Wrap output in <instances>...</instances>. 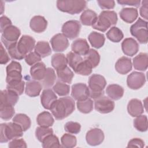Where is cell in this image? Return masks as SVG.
<instances>
[{
  "label": "cell",
  "instance_id": "obj_56",
  "mask_svg": "<svg viewBox=\"0 0 148 148\" xmlns=\"http://www.w3.org/2000/svg\"><path fill=\"white\" fill-rule=\"evenodd\" d=\"M148 1L147 0L143 1L142 2V6L140 8V14L146 20H148Z\"/></svg>",
  "mask_w": 148,
  "mask_h": 148
},
{
  "label": "cell",
  "instance_id": "obj_31",
  "mask_svg": "<svg viewBox=\"0 0 148 148\" xmlns=\"http://www.w3.org/2000/svg\"><path fill=\"white\" fill-rule=\"evenodd\" d=\"M88 39L91 46L96 49L102 47L105 41V38L103 34L95 31H93L89 34Z\"/></svg>",
  "mask_w": 148,
  "mask_h": 148
},
{
  "label": "cell",
  "instance_id": "obj_19",
  "mask_svg": "<svg viewBox=\"0 0 148 148\" xmlns=\"http://www.w3.org/2000/svg\"><path fill=\"white\" fill-rule=\"evenodd\" d=\"M57 99L55 92L50 88H46L43 91L40 96V102L43 107L50 110L53 103Z\"/></svg>",
  "mask_w": 148,
  "mask_h": 148
},
{
  "label": "cell",
  "instance_id": "obj_48",
  "mask_svg": "<svg viewBox=\"0 0 148 148\" xmlns=\"http://www.w3.org/2000/svg\"><path fill=\"white\" fill-rule=\"evenodd\" d=\"M17 43H14L10 46H9L6 49L8 50V54L9 56L13 60H21L23 58H25V56L22 55L18 51L17 46Z\"/></svg>",
  "mask_w": 148,
  "mask_h": 148
},
{
  "label": "cell",
  "instance_id": "obj_3",
  "mask_svg": "<svg viewBox=\"0 0 148 148\" xmlns=\"http://www.w3.org/2000/svg\"><path fill=\"white\" fill-rule=\"evenodd\" d=\"M1 127L0 142L6 143L10 140L19 138L23 135L22 128L14 122L8 123H2Z\"/></svg>",
  "mask_w": 148,
  "mask_h": 148
},
{
  "label": "cell",
  "instance_id": "obj_57",
  "mask_svg": "<svg viewBox=\"0 0 148 148\" xmlns=\"http://www.w3.org/2000/svg\"><path fill=\"white\" fill-rule=\"evenodd\" d=\"M141 1L139 0H120L117 1V3L120 4L121 5L125 6V5H128V6H132L135 7H139L140 6Z\"/></svg>",
  "mask_w": 148,
  "mask_h": 148
},
{
  "label": "cell",
  "instance_id": "obj_6",
  "mask_svg": "<svg viewBox=\"0 0 148 148\" xmlns=\"http://www.w3.org/2000/svg\"><path fill=\"white\" fill-rule=\"evenodd\" d=\"M131 34L141 44H146L148 41L147 21L139 18L130 27Z\"/></svg>",
  "mask_w": 148,
  "mask_h": 148
},
{
  "label": "cell",
  "instance_id": "obj_35",
  "mask_svg": "<svg viewBox=\"0 0 148 148\" xmlns=\"http://www.w3.org/2000/svg\"><path fill=\"white\" fill-rule=\"evenodd\" d=\"M57 75L60 81L70 84L74 76V73L69 67L66 66L63 69L57 70Z\"/></svg>",
  "mask_w": 148,
  "mask_h": 148
},
{
  "label": "cell",
  "instance_id": "obj_14",
  "mask_svg": "<svg viewBox=\"0 0 148 148\" xmlns=\"http://www.w3.org/2000/svg\"><path fill=\"white\" fill-rule=\"evenodd\" d=\"M105 136L102 130L98 128H94L90 130L86 134V140L88 145L95 146L102 143Z\"/></svg>",
  "mask_w": 148,
  "mask_h": 148
},
{
  "label": "cell",
  "instance_id": "obj_36",
  "mask_svg": "<svg viewBox=\"0 0 148 148\" xmlns=\"http://www.w3.org/2000/svg\"><path fill=\"white\" fill-rule=\"evenodd\" d=\"M84 56V60L92 68H94L98 65L100 61V56L97 51L93 49H91L88 53Z\"/></svg>",
  "mask_w": 148,
  "mask_h": 148
},
{
  "label": "cell",
  "instance_id": "obj_49",
  "mask_svg": "<svg viewBox=\"0 0 148 148\" xmlns=\"http://www.w3.org/2000/svg\"><path fill=\"white\" fill-rule=\"evenodd\" d=\"M65 131L69 134H79L81 130V125L77 122L68 121L64 125Z\"/></svg>",
  "mask_w": 148,
  "mask_h": 148
},
{
  "label": "cell",
  "instance_id": "obj_21",
  "mask_svg": "<svg viewBox=\"0 0 148 148\" xmlns=\"http://www.w3.org/2000/svg\"><path fill=\"white\" fill-rule=\"evenodd\" d=\"M46 68L43 62H39L32 65L30 69L31 76L33 80L41 81L45 77Z\"/></svg>",
  "mask_w": 148,
  "mask_h": 148
},
{
  "label": "cell",
  "instance_id": "obj_55",
  "mask_svg": "<svg viewBox=\"0 0 148 148\" xmlns=\"http://www.w3.org/2000/svg\"><path fill=\"white\" fill-rule=\"evenodd\" d=\"M10 60V58L9 57V55L5 50L3 44L1 43V59H0L1 64H6Z\"/></svg>",
  "mask_w": 148,
  "mask_h": 148
},
{
  "label": "cell",
  "instance_id": "obj_1",
  "mask_svg": "<svg viewBox=\"0 0 148 148\" xmlns=\"http://www.w3.org/2000/svg\"><path fill=\"white\" fill-rule=\"evenodd\" d=\"M75 109L74 99L71 97H65L57 99L50 110L56 120H61L72 113Z\"/></svg>",
  "mask_w": 148,
  "mask_h": 148
},
{
  "label": "cell",
  "instance_id": "obj_51",
  "mask_svg": "<svg viewBox=\"0 0 148 148\" xmlns=\"http://www.w3.org/2000/svg\"><path fill=\"white\" fill-rule=\"evenodd\" d=\"M9 147H23L26 148L27 147V143L23 139H14L9 142L8 145Z\"/></svg>",
  "mask_w": 148,
  "mask_h": 148
},
{
  "label": "cell",
  "instance_id": "obj_44",
  "mask_svg": "<svg viewBox=\"0 0 148 148\" xmlns=\"http://www.w3.org/2000/svg\"><path fill=\"white\" fill-rule=\"evenodd\" d=\"M53 134V130L50 127H43L39 126L35 130V136L40 142H42L46 137Z\"/></svg>",
  "mask_w": 148,
  "mask_h": 148
},
{
  "label": "cell",
  "instance_id": "obj_34",
  "mask_svg": "<svg viewBox=\"0 0 148 148\" xmlns=\"http://www.w3.org/2000/svg\"><path fill=\"white\" fill-rule=\"evenodd\" d=\"M97 17V13L90 9H86L83 11L80 17L81 23L84 25L92 26Z\"/></svg>",
  "mask_w": 148,
  "mask_h": 148
},
{
  "label": "cell",
  "instance_id": "obj_41",
  "mask_svg": "<svg viewBox=\"0 0 148 148\" xmlns=\"http://www.w3.org/2000/svg\"><path fill=\"white\" fill-rule=\"evenodd\" d=\"M66 59L69 65L75 71L77 66L83 61L81 56H79L73 51H71L66 54Z\"/></svg>",
  "mask_w": 148,
  "mask_h": 148
},
{
  "label": "cell",
  "instance_id": "obj_10",
  "mask_svg": "<svg viewBox=\"0 0 148 148\" xmlns=\"http://www.w3.org/2000/svg\"><path fill=\"white\" fill-rule=\"evenodd\" d=\"M95 109L102 114L112 112L114 108V102L109 97L104 95L94 99Z\"/></svg>",
  "mask_w": 148,
  "mask_h": 148
},
{
  "label": "cell",
  "instance_id": "obj_5",
  "mask_svg": "<svg viewBox=\"0 0 148 148\" xmlns=\"http://www.w3.org/2000/svg\"><path fill=\"white\" fill-rule=\"evenodd\" d=\"M86 5L87 2L86 1L65 0L57 1V7L59 10L71 14L80 13L86 8Z\"/></svg>",
  "mask_w": 148,
  "mask_h": 148
},
{
  "label": "cell",
  "instance_id": "obj_53",
  "mask_svg": "<svg viewBox=\"0 0 148 148\" xmlns=\"http://www.w3.org/2000/svg\"><path fill=\"white\" fill-rule=\"evenodd\" d=\"M12 25V23L8 17L2 16L0 17V31L1 33H2L5 28Z\"/></svg>",
  "mask_w": 148,
  "mask_h": 148
},
{
  "label": "cell",
  "instance_id": "obj_9",
  "mask_svg": "<svg viewBox=\"0 0 148 148\" xmlns=\"http://www.w3.org/2000/svg\"><path fill=\"white\" fill-rule=\"evenodd\" d=\"M81 24L77 20H69L65 22L61 28L62 34L69 39L77 38L80 34Z\"/></svg>",
  "mask_w": 148,
  "mask_h": 148
},
{
  "label": "cell",
  "instance_id": "obj_7",
  "mask_svg": "<svg viewBox=\"0 0 148 148\" xmlns=\"http://www.w3.org/2000/svg\"><path fill=\"white\" fill-rule=\"evenodd\" d=\"M21 34L18 28L13 25L8 27L4 29L1 35V43L7 49L11 45L17 43Z\"/></svg>",
  "mask_w": 148,
  "mask_h": 148
},
{
  "label": "cell",
  "instance_id": "obj_38",
  "mask_svg": "<svg viewBox=\"0 0 148 148\" xmlns=\"http://www.w3.org/2000/svg\"><path fill=\"white\" fill-rule=\"evenodd\" d=\"M77 108L81 113L84 114L89 113L93 109V101L89 98L83 101H77Z\"/></svg>",
  "mask_w": 148,
  "mask_h": 148
},
{
  "label": "cell",
  "instance_id": "obj_8",
  "mask_svg": "<svg viewBox=\"0 0 148 148\" xmlns=\"http://www.w3.org/2000/svg\"><path fill=\"white\" fill-rule=\"evenodd\" d=\"M6 82L10 83L16 81L21 80L23 76L21 75L22 67L21 64L17 61H12L6 66Z\"/></svg>",
  "mask_w": 148,
  "mask_h": 148
},
{
  "label": "cell",
  "instance_id": "obj_37",
  "mask_svg": "<svg viewBox=\"0 0 148 148\" xmlns=\"http://www.w3.org/2000/svg\"><path fill=\"white\" fill-rule=\"evenodd\" d=\"M106 37L110 41L114 43H118L122 40L124 35L121 30L118 27H112L106 32Z\"/></svg>",
  "mask_w": 148,
  "mask_h": 148
},
{
  "label": "cell",
  "instance_id": "obj_40",
  "mask_svg": "<svg viewBox=\"0 0 148 148\" xmlns=\"http://www.w3.org/2000/svg\"><path fill=\"white\" fill-rule=\"evenodd\" d=\"M41 143L43 148L60 147L61 146L58 137L53 134L46 137Z\"/></svg>",
  "mask_w": 148,
  "mask_h": 148
},
{
  "label": "cell",
  "instance_id": "obj_47",
  "mask_svg": "<svg viewBox=\"0 0 148 148\" xmlns=\"http://www.w3.org/2000/svg\"><path fill=\"white\" fill-rule=\"evenodd\" d=\"M92 68L91 66L84 60L77 66L76 69L74 71L75 73L83 75V76H88L90 75L92 72Z\"/></svg>",
  "mask_w": 148,
  "mask_h": 148
},
{
  "label": "cell",
  "instance_id": "obj_24",
  "mask_svg": "<svg viewBox=\"0 0 148 148\" xmlns=\"http://www.w3.org/2000/svg\"><path fill=\"white\" fill-rule=\"evenodd\" d=\"M42 86L36 80H28L25 83V94L31 97H35L40 94Z\"/></svg>",
  "mask_w": 148,
  "mask_h": 148
},
{
  "label": "cell",
  "instance_id": "obj_54",
  "mask_svg": "<svg viewBox=\"0 0 148 148\" xmlns=\"http://www.w3.org/2000/svg\"><path fill=\"white\" fill-rule=\"evenodd\" d=\"M144 146H145V142L142 139L138 138H132L129 141L127 147H129L136 146V147L142 148L144 147Z\"/></svg>",
  "mask_w": 148,
  "mask_h": 148
},
{
  "label": "cell",
  "instance_id": "obj_15",
  "mask_svg": "<svg viewBox=\"0 0 148 148\" xmlns=\"http://www.w3.org/2000/svg\"><path fill=\"white\" fill-rule=\"evenodd\" d=\"M50 43L55 52L64 51L69 46L68 38L62 34H57L54 35L50 39Z\"/></svg>",
  "mask_w": 148,
  "mask_h": 148
},
{
  "label": "cell",
  "instance_id": "obj_22",
  "mask_svg": "<svg viewBox=\"0 0 148 148\" xmlns=\"http://www.w3.org/2000/svg\"><path fill=\"white\" fill-rule=\"evenodd\" d=\"M115 69L121 75L128 73L132 69L131 60L127 57H121L116 62Z\"/></svg>",
  "mask_w": 148,
  "mask_h": 148
},
{
  "label": "cell",
  "instance_id": "obj_20",
  "mask_svg": "<svg viewBox=\"0 0 148 148\" xmlns=\"http://www.w3.org/2000/svg\"><path fill=\"white\" fill-rule=\"evenodd\" d=\"M73 53L79 56H86L90 50L88 42L85 39L79 38L74 40L71 45Z\"/></svg>",
  "mask_w": 148,
  "mask_h": 148
},
{
  "label": "cell",
  "instance_id": "obj_52",
  "mask_svg": "<svg viewBox=\"0 0 148 148\" xmlns=\"http://www.w3.org/2000/svg\"><path fill=\"white\" fill-rule=\"evenodd\" d=\"M99 6L102 9H111L115 6V2L114 1H97Z\"/></svg>",
  "mask_w": 148,
  "mask_h": 148
},
{
  "label": "cell",
  "instance_id": "obj_58",
  "mask_svg": "<svg viewBox=\"0 0 148 148\" xmlns=\"http://www.w3.org/2000/svg\"><path fill=\"white\" fill-rule=\"evenodd\" d=\"M1 14H2L3 10V8H2V6H3L2 3H3V2H2V1H1Z\"/></svg>",
  "mask_w": 148,
  "mask_h": 148
},
{
  "label": "cell",
  "instance_id": "obj_25",
  "mask_svg": "<svg viewBox=\"0 0 148 148\" xmlns=\"http://www.w3.org/2000/svg\"><path fill=\"white\" fill-rule=\"evenodd\" d=\"M124 88L119 84H109L106 89V93L111 99L119 100L122 98L124 95Z\"/></svg>",
  "mask_w": 148,
  "mask_h": 148
},
{
  "label": "cell",
  "instance_id": "obj_39",
  "mask_svg": "<svg viewBox=\"0 0 148 148\" xmlns=\"http://www.w3.org/2000/svg\"><path fill=\"white\" fill-rule=\"evenodd\" d=\"M134 127L140 132L147 130V117L146 115H139L134 120Z\"/></svg>",
  "mask_w": 148,
  "mask_h": 148
},
{
  "label": "cell",
  "instance_id": "obj_28",
  "mask_svg": "<svg viewBox=\"0 0 148 148\" xmlns=\"http://www.w3.org/2000/svg\"><path fill=\"white\" fill-rule=\"evenodd\" d=\"M36 122L40 127H50L53 125L54 120L50 113L47 111H44L38 115L36 117Z\"/></svg>",
  "mask_w": 148,
  "mask_h": 148
},
{
  "label": "cell",
  "instance_id": "obj_45",
  "mask_svg": "<svg viewBox=\"0 0 148 148\" xmlns=\"http://www.w3.org/2000/svg\"><path fill=\"white\" fill-rule=\"evenodd\" d=\"M25 82L23 80H19L8 83L6 89L12 90L16 92L19 95H21L24 90Z\"/></svg>",
  "mask_w": 148,
  "mask_h": 148
},
{
  "label": "cell",
  "instance_id": "obj_50",
  "mask_svg": "<svg viewBox=\"0 0 148 148\" xmlns=\"http://www.w3.org/2000/svg\"><path fill=\"white\" fill-rule=\"evenodd\" d=\"M41 59V57L35 51H31L25 57V61L26 63L30 66H32L35 64L40 62Z\"/></svg>",
  "mask_w": 148,
  "mask_h": 148
},
{
  "label": "cell",
  "instance_id": "obj_42",
  "mask_svg": "<svg viewBox=\"0 0 148 148\" xmlns=\"http://www.w3.org/2000/svg\"><path fill=\"white\" fill-rule=\"evenodd\" d=\"M54 92L57 94L59 96H66L69 94L70 91L69 85L66 84L65 83L62 82L61 81H58L53 87Z\"/></svg>",
  "mask_w": 148,
  "mask_h": 148
},
{
  "label": "cell",
  "instance_id": "obj_30",
  "mask_svg": "<svg viewBox=\"0 0 148 148\" xmlns=\"http://www.w3.org/2000/svg\"><path fill=\"white\" fill-rule=\"evenodd\" d=\"M51 65L57 70L61 69L67 66L68 61L66 57L62 53H56L51 57Z\"/></svg>",
  "mask_w": 148,
  "mask_h": 148
},
{
  "label": "cell",
  "instance_id": "obj_16",
  "mask_svg": "<svg viewBox=\"0 0 148 148\" xmlns=\"http://www.w3.org/2000/svg\"><path fill=\"white\" fill-rule=\"evenodd\" d=\"M19 99V95L13 91L6 89L1 91L0 106H14Z\"/></svg>",
  "mask_w": 148,
  "mask_h": 148
},
{
  "label": "cell",
  "instance_id": "obj_2",
  "mask_svg": "<svg viewBox=\"0 0 148 148\" xmlns=\"http://www.w3.org/2000/svg\"><path fill=\"white\" fill-rule=\"evenodd\" d=\"M117 22V13L112 10H103L97 16L92 25L94 29L101 32H105L112 25H114Z\"/></svg>",
  "mask_w": 148,
  "mask_h": 148
},
{
  "label": "cell",
  "instance_id": "obj_27",
  "mask_svg": "<svg viewBox=\"0 0 148 148\" xmlns=\"http://www.w3.org/2000/svg\"><path fill=\"white\" fill-rule=\"evenodd\" d=\"M133 65L135 69L145 71L147 68L148 57L146 53H140L133 58Z\"/></svg>",
  "mask_w": 148,
  "mask_h": 148
},
{
  "label": "cell",
  "instance_id": "obj_12",
  "mask_svg": "<svg viewBox=\"0 0 148 148\" xmlns=\"http://www.w3.org/2000/svg\"><path fill=\"white\" fill-rule=\"evenodd\" d=\"M146 82V77L143 73L134 71L127 77V84L128 87L132 90L141 88Z\"/></svg>",
  "mask_w": 148,
  "mask_h": 148
},
{
  "label": "cell",
  "instance_id": "obj_46",
  "mask_svg": "<svg viewBox=\"0 0 148 148\" xmlns=\"http://www.w3.org/2000/svg\"><path fill=\"white\" fill-rule=\"evenodd\" d=\"M15 111L13 106H0V117L4 120H10L14 114Z\"/></svg>",
  "mask_w": 148,
  "mask_h": 148
},
{
  "label": "cell",
  "instance_id": "obj_4",
  "mask_svg": "<svg viewBox=\"0 0 148 148\" xmlns=\"http://www.w3.org/2000/svg\"><path fill=\"white\" fill-rule=\"evenodd\" d=\"M106 85L105 77L99 74H92L88 79L90 98L95 99L104 95L103 90Z\"/></svg>",
  "mask_w": 148,
  "mask_h": 148
},
{
  "label": "cell",
  "instance_id": "obj_32",
  "mask_svg": "<svg viewBox=\"0 0 148 148\" xmlns=\"http://www.w3.org/2000/svg\"><path fill=\"white\" fill-rule=\"evenodd\" d=\"M35 51L39 54L41 58H45L50 56L51 53V49L49 43L46 41H39L35 45Z\"/></svg>",
  "mask_w": 148,
  "mask_h": 148
},
{
  "label": "cell",
  "instance_id": "obj_17",
  "mask_svg": "<svg viewBox=\"0 0 148 148\" xmlns=\"http://www.w3.org/2000/svg\"><path fill=\"white\" fill-rule=\"evenodd\" d=\"M121 49L124 54L132 57L138 53L139 47L138 42L134 39L127 38L122 42Z\"/></svg>",
  "mask_w": 148,
  "mask_h": 148
},
{
  "label": "cell",
  "instance_id": "obj_43",
  "mask_svg": "<svg viewBox=\"0 0 148 148\" xmlns=\"http://www.w3.org/2000/svg\"><path fill=\"white\" fill-rule=\"evenodd\" d=\"M61 142L62 147L65 148H72L76 146L77 139L76 136L73 135L65 134L61 138Z\"/></svg>",
  "mask_w": 148,
  "mask_h": 148
},
{
  "label": "cell",
  "instance_id": "obj_33",
  "mask_svg": "<svg viewBox=\"0 0 148 148\" xmlns=\"http://www.w3.org/2000/svg\"><path fill=\"white\" fill-rule=\"evenodd\" d=\"M13 122L18 124L24 131L28 130L31 125L30 118L23 113H18L16 114L13 118Z\"/></svg>",
  "mask_w": 148,
  "mask_h": 148
},
{
  "label": "cell",
  "instance_id": "obj_29",
  "mask_svg": "<svg viewBox=\"0 0 148 148\" xmlns=\"http://www.w3.org/2000/svg\"><path fill=\"white\" fill-rule=\"evenodd\" d=\"M57 80V76L54 70L51 68H47L44 78L40 81V83L44 88H49L52 87Z\"/></svg>",
  "mask_w": 148,
  "mask_h": 148
},
{
  "label": "cell",
  "instance_id": "obj_23",
  "mask_svg": "<svg viewBox=\"0 0 148 148\" xmlns=\"http://www.w3.org/2000/svg\"><path fill=\"white\" fill-rule=\"evenodd\" d=\"M127 110L132 117H137L142 114L144 109L141 101L136 98L131 99L127 105Z\"/></svg>",
  "mask_w": 148,
  "mask_h": 148
},
{
  "label": "cell",
  "instance_id": "obj_13",
  "mask_svg": "<svg viewBox=\"0 0 148 148\" xmlns=\"http://www.w3.org/2000/svg\"><path fill=\"white\" fill-rule=\"evenodd\" d=\"M71 95L73 99L77 101L86 99L90 97V90L84 83H76L72 86Z\"/></svg>",
  "mask_w": 148,
  "mask_h": 148
},
{
  "label": "cell",
  "instance_id": "obj_18",
  "mask_svg": "<svg viewBox=\"0 0 148 148\" xmlns=\"http://www.w3.org/2000/svg\"><path fill=\"white\" fill-rule=\"evenodd\" d=\"M29 26L35 32L42 33L46 29L47 21L43 16H35L31 19Z\"/></svg>",
  "mask_w": 148,
  "mask_h": 148
},
{
  "label": "cell",
  "instance_id": "obj_11",
  "mask_svg": "<svg viewBox=\"0 0 148 148\" xmlns=\"http://www.w3.org/2000/svg\"><path fill=\"white\" fill-rule=\"evenodd\" d=\"M17 46L19 52L25 57L27 54L31 52L35 48V40L31 36L23 35L17 42Z\"/></svg>",
  "mask_w": 148,
  "mask_h": 148
},
{
  "label": "cell",
  "instance_id": "obj_26",
  "mask_svg": "<svg viewBox=\"0 0 148 148\" xmlns=\"http://www.w3.org/2000/svg\"><path fill=\"white\" fill-rule=\"evenodd\" d=\"M120 18L127 23H133L138 16V10L133 8H123L119 13Z\"/></svg>",
  "mask_w": 148,
  "mask_h": 148
}]
</instances>
